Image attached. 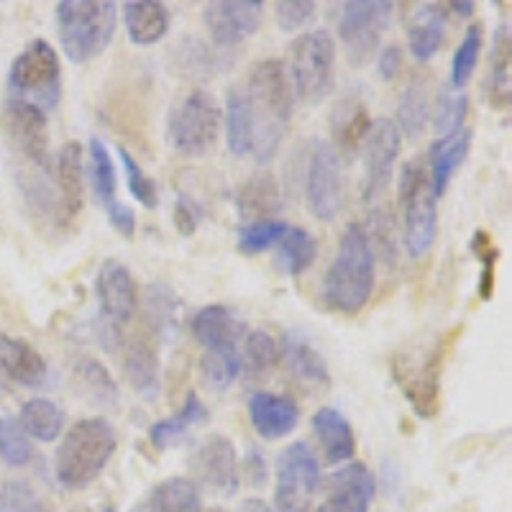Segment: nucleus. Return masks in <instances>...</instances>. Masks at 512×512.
<instances>
[{"label":"nucleus","mask_w":512,"mask_h":512,"mask_svg":"<svg viewBox=\"0 0 512 512\" xmlns=\"http://www.w3.org/2000/svg\"><path fill=\"white\" fill-rule=\"evenodd\" d=\"M239 88L251 128V157L264 164L280 152L290 128L295 95L287 80L285 64L277 59L256 62Z\"/></svg>","instance_id":"f257e3e1"},{"label":"nucleus","mask_w":512,"mask_h":512,"mask_svg":"<svg viewBox=\"0 0 512 512\" xmlns=\"http://www.w3.org/2000/svg\"><path fill=\"white\" fill-rule=\"evenodd\" d=\"M374 251L369 246L367 228L349 223L341 233L336 256L323 280V305L331 313L356 315L364 310L374 290Z\"/></svg>","instance_id":"f03ea898"},{"label":"nucleus","mask_w":512,"mask_h":512,"mask_svg":"<svg viewBox=\"0 0 512 512\" xmlns=\"http://www.w3.org/2000/svg\"><path fill=\"white\" fill-rule=\"evenodd\" d=\"M118 448L116 428L105 418H82L72 425L57 448L59 484L64 489H85L103 474Z\"/></svg>","instance_id":"7ed1b4c3"},{"label":"nucleus","mask_w":512,"mask_h":512,"mask_svg":"<svg viewBox=\"0 0 512 512\" xmlns=\"http://www.w3.org/2000/svg\"><path fill=\"white\" fill-rule=\"evenodd\" d=\"M118 26V6L111 0H62L57 3V31L67 59L85 64L111 47Z\"/></svg>","instance_id":"20e7f679"},{"label":"nucleus","mask_w":512,"mask_h":512,"mask_svg":"<svg viewBox=\"0 0 512 512\" xmlns=\"http://www.w3.org/2000/svg\"><path fill=\"white\" fill-rule=\"evenodd\" d=\"M397 203H400L402 244L413 259L431 251L438 233V198L433 192L428 169L418 162H408L397 182Z\"/></svg>","instance_id":"39448f33"},{"label":"nucleus","mask_w":512,"mask_h":512,"mask_svg":"<svg viewBox=\"0 0 512 512\" xmlns=\"http://www.w3.org/2000/svg\"><path fill=\"white\" fill-rule=\"evenodd\" d=\"M287 80L292 95L308 105L326 100L336 82V41L326 29H313L297 36L290 44Z\"/></svg>","instance_id":"423d86ee"},{"label":"nucleus","mask_w":512,"mask_h":512,"mask_svg":"<svg viewBox=\"0 0 512 512\" xmlns=\"http://www.w3.org/2000/svg\"><path fill=\"white\" fill-rule=\"evenodd\" d=\"M13 98L26 100L41 111H54L62 100V67L47 39H34L13 59L8 70Z\"/></svg>","instance_id":"0eeeda50"},{"label":"nucleus","mask_w":512,"mask_h":512,"mask_svg":"<svg viewBox=\"0 0 512 512\" xmlns=\"http://www.w3.org/2000/svg\"><path fill=\"white\" fill-rule=\"evenodd\" d=\"M221 118V108L208 90H192L169 111V144L182 157H203L216 146Z\"/></svg>","instance_id":"6e6552de"},{"label":"nucleus","mask_w":512,"mask_h":512,"mask_svg":"<svg viewBox=\"0 0 512 512\" xmlns=\"http://www.w3.org/2000/svg\"><path fill=\"white\" fill-rule=\"evenodd\" d=\"M392 3L387 0H351L341 6L338 39L346 49L351 67H364L379 49L384 31L390 26Z\"/></svg>","instance_id":"1a4fd4ad"},{"label":"nucleus","mask_w":512,"mask_h":512,"mask_svg":"<svg viewBox=\"0 0 512 512\" xmlns=\"http://www.w3.org/2000/svg\"><path fill=\"white\" fill-rule=\"evenodd\" d=\"M320 489V464L305 441H295L277 456L274 505L280 512H310Z\"/></svg>","instance_id":"9d476101"},{"label":"nucleus","mask_w":512,"mask_h":512,"mask_svg":"<svg viewBox=\"0 0 512 512\" xmlns=\"http://www.w3.org/2000/svg\"><path fill=\"white\" fill-rule=\"evenodd\" d=\"M305 200L318 221H333L346 200L344 159L331 141H315L310 152L308 175H305Z\"/></svg>","instance_id":"9b49d317"},{"label":"nucleus","mask_w":512,"mask_h":512,"mask_svg":"<svg viewBox=\"0 0 512 512\" xmlns=\"http://www.w3.org/2000/svg\"><path fill=\"white\" fill-rule=\"evenodd\" d=\"M0 128L16 154L34 164L36 169L52 175V157H49V123L47 113L26 103V100H6L0 111Z\"/></svg>","instance_id":"f8f14e48"},{"label":"nucleus","mask_w":512,"mask_h":512,"mask_svg":"<svg viewBox=\"0 0 512 512\" xmlns=\"http://www.w3.org/2000/svg\"><path fill=\"white\" fill-rule=\"evenodd\" d=\"M361 152H364V187H361V195H364V203L374 208L387 192V187H390L392 169H395L397 157L402 152V134L395 121H390V118L372 121L367 139L361 144Z\"/></svg>","instance_id":"ddd939ff"},{"label":"nucleus","mask_w":512,"mask_h":512,"mask_svg":"<svg viewBox=\"0 0 512 512\" xmlns=\"http://www.w3.org/2000/svg\"><path fill=\"white\" fill-rule=\"evenodd\" d=\"M192 479L216 495H233L241 487V464L231 438L213 433L190 456ZM195 484V487H198Z\"/></svg>","instance_id":"4468645a"},{"label":"nucleus","mask_w":512,"mask_h":512,"mask_svg":"<svg viewBox=\"0 0 512 512\" xmlns=\"http://www.w3.org/2000/svg\"><path fill=\"white\" fill-rule=\"evenodd\" d=\"M264 3L259 0H216L203 8V24L218 49L239 47L262 26Z\"/></svg>","instance_id":"2eb2a0df"},{"label":"nucleus","mask_w":512,"mask_h":512,"mask_svg":"<svg viewBox=\"0 0 512 512\" xmlns=\"http://www.w3.org/2000/svg\"><path fill=\"white\" fill-rule=\"evenodd\" d=\"M95 297H98V320L116 328L128 323L139 305V287L131 269L118 259H105L95 277Z\"/></svg>","instance_id":"dca6fc26"},{"label":"nucleus","mask_w":512,"mask_h":512,"mask_svg":"<svg viewBox=\"0 0 512 512\" xmlns=\"http://www.w3.org/2000/svg\"><path fill=\"white\" fill-rule=\"evenodd\" d=\"M448 354V336H443L428 354L423 356L420 367L408 372H395L397 382L402 384V392L413 405L418 418L431 420L438 413V397H441V374L443 361Z\"/></svg>","instance_id":"f3484780"},{"label":"nucleus","mask_w":512,"mask_h":512,"mask_svg":"<svg viewBox=\"0 0 512 512\" xmlns=\"http://www.w3.org/2000/svg\"><path fill=\"white\" fill-rule=\"evenodd\" d=\"M377 492L374 474L361 461H346L328 479V497L320 505L323 512H369Z\"/></svg>","instance_id":"a211bd4d"},{"label":"nucleus","mask_w":512,"mask_h":512,"mask_svg":"<svg viewBox=\"0 0 512 512\" xmlns=\"http://www.w3.org/2000/svg\"><path fill=\"white\" fill-rule=\"evenodd\" d=\"M123 374L128 387L144 402H154L162 392V364H159V344L149 333L128 338L123 346Z\"/></svg>","instance_id":"6ab92c4d"},{"label":"nucleus","mask_w":512,"mask_h":512,"mask_svg":"<svg viewBox=\"0 0 512 512\" xmlns=\"http://www.w3.org/2000/svg\"><path fill=\"white\" fill-rule=\"evenodd\" d=\"M49 364L24 338L0 333V387H26L34 390L47 384Z\"/></svg>","instance_id":"aec40b11"},{"label":"nucleus","mask_w":512,"mask_h":512,"mask_svg":"<svg viewBox=\"0 0 512 512\" xmlns=\"http://www.w3.org/2000/svg\"><path fill=\"white\" fill-rule=\"evenodd\" d=\"M57 180H54V192H57V223L70 226L82 213L85 205V167H82V144L67 141L57 154Z\"/></svg>","instance_id":"412c9836"},{"label":"nucleus","mask_w":512,"mask_h":512,"mask_svg":"<svg viewBox=\"0 0 512 512\" xmlns=\"http://www.w3.org/2000/svg\"><path fill=\"white\" fill-rule=\"evenodd\" d=\"M249 418L256 436L264 441H280L287 438L300 423L297 402L274 392H254L249 397Z\"/></svg>","instance_id":"4be33fe9"},{"label":"nucleus","mask_w":512,"mask_h":512,"mask_svg":"<svg viewBox=\"0 0 512 512\" xmlns=\"http://www.w3.org/2000/svg\"><path fill=\"white\" fill-rule=\"evenodd\" d=\"M192 336L203 346V351L218 349H239L246 338V323L233 315L226 305H205L195 313L190 323Z\"/></svg>","instance_id":"5701e85b"},{"label":"nucleus","mask_w":512,"mask_h":512,"mask_svg":"<svg viewBox=\"0 0 512 512\" xmlns=\"http://www.w3.org/2000/svg\"><path fill=\"white\" fill-rule=\"evenodd\" d=\"M369 126H372V118H369V108L364 100L356 98V95L338 100L331 113V146L338 152V157L344 162L354 159V154L367 139Z\"/></svg>","instance_id":"b1692460"},{"label":"nucleus","mask_w":512,"mask_h":512,"mask_svg":"<svg viewBox=\"0 0 512 512\" xmlns=\"http://www.w3.org/2000/svg\"><path fill=\"white\" fill-rule=\"evenodd\" d=\"M180 310L182 303L177 292L169 285L154 282L144 290V303H141V313H144L146 333L157 341V344H172L180 333Z\"/></svg>","instance_id":"393cba45"},{"label":"nucleus","mask_w":512,"mask_h":512,"mask_svg":"<svg viewBox=\"0 0 512 512\" xmlns=\"http://www.w3.org/2000/svg\"><path fill=\"white\" fill-rule=\"evenodd\" d=\"M446 18L448 8L443 3H420L410 13L408 21V44L410 54L418 62H428L438 54L446 36Z\"/></svg>","instance_id":"a878e982"},{"label":"nucleus","mask_w":512,"mask_h":512,"mask_svg":"<svg viewBox=\"0 0 512 512\" xmlns=\"http://www.w3.org/2000/svg\"><path fill=\"white\" fill-rule=\"evenodd\" d=\"M313 433L323 448V459L328 464H346L356 454V436L349 420L336 408H320L313 415Z\"/></svg>","instance_id":"bb28decb"},{"label":"nucleus","mask_w":512,"mask_h":512,"mask_svg":"<svg viewBox=\"0 0 512 512\" xmlns=\"http://www.w3.org/2000/svg\"><path fill=\"white\" fill-rule=\"evenodd\" d=\"M469 149H472V131L469 128H461V131L451 136H441V139H436L428 146V164H431L428 180H431L436 198H441L443 192H446L448 182H451L456 169L464 164Z\"/></svg>","instance_id":"cd10ccee"},{"label":"nucleus","mask_w":512,"mask_h":512,"mask_svg":"<svg viewBox=\"0 0 512 512\" xmlns=\"http://www.w3.org/2000/svg\"><path fill=\"white\" fill-rule=\"evenodd\" d=\"M123 24L136 47H152L169 31V11L157 0H128L123 3Z\"/></svg>","instance_id":"c85d7f7f"},{"label":"nucleus","mask_w":512,"mask_h":512,"mask_svg":"<svg viewBox=\"0 0 512 512\" xmlns=\"http://www.w3.org/2000/svg\"><path fill=\"white\" fill-rule=\"evenodd\" d=\"M72 384L90 405L118 408L121 390H118L116 379L111 377L108 367L93 356H77L75 364H72Z\"/></svg>","instance_id":"c756f323"},{"label":"nucleus","mask_w":512,"mask_h":512,"mask_svg":"<svg viewBox=\"0 0 512 512\" xmlns=\"http://www.w3.org/2000/svg\"><path fill=\"white\" fill-rule=\"evenodd\" d=\"M428 121H431V80L423 70H418L410 77L408 88L402 90L395 126L400 128L402 136L418 139L428 128Z\"/></svg>","instance_id":"7c9ffc66"},{"label":"nucleus","mask_w":512,"mask_h":512,"mask_svg":"<svg viewBox=\"0 0 512 512\" xmlns=\"http://www.w3.org/2000/svg\"><path fill=\"white\" fill-rule=\"evenodd\" d=\"M236 208L246 223L274 218L282 210V192L272 172H256L236 192Z\"/></svg>","instance_id":"2f4dec72"},{"label":"nucleus","mask_w":512,"mask_h":512,"mask_svg":"<svg viewBox=\"0 0 512 512\" xmlns=\"http://www.w3.org/2000/svg\"><path fill=\"white\" fill-rule=\"evenodd\" d=\"M134 512H203V502L192 479L169 477L149 489V495L139 500Z\"/></svg>","instance_id":"473e14b6"},{"label":"nucleus","mask_w":512,"mask_h":512,"mask_svg":"<svg viewBox=\"0 0 512 512\" xmlns=\"http://www.w3.org/2000/svg\"><path fill=\"white\" fill-rule=\"evenodd\" d=\"M280 361H285L287 372H290L297 382L318 384V387L331 384V374H328L323 356L310 346V341H305V338L297 336V333H285V336H282Z\"/></svg>","instance_id":"72a5a7b5"},{"label":"nucleus","mask_w":512,"mask_h":512,"mask_svg":"<svg viewBox=\"0 0 512 512\" xmlns=\"http://www.w3.org/2000/svg\"><path fill=\"white\" fill-rule=\"evenodd\" d=\"M208 420V408L203 405V400L198 397V392H187L182 408L169 418L157 420V423L149 428V441L157 451H167V448L177 446L187 433L195 428V425L205 423Z\"/></svg>","instance_id":"f704fd0d"},{"label":"nucleus","mask_w":512,"mask_h":512,"mask_svg":"<svg viewBox=\"0 0 512 512\" xmlns=\"http://www.w3.org/2000/svg\"><path fill=\"white\" fill-rule=\"evenodd\" d=\"M16 420L29 438H36L41 443H52L62 433L64 413L57 402L49 400V397H34V400L21 405V413H18Z\"/></svg>","instance_id":"c9c22d12"},{"label":"nucleus","mask_w":512,"mask_h":512,"mask_svg":"<svg viewBox=\"0 0 512 512\" xmlns=\"http://www.w3.org/2000/svg\"><path fill=\"white\" fill-rule=\"evenodd\" d=\"M489 103L500 111L510 105V31L505 24L495 31L489 54Z\"/></svg>","instance_id":"e433bc0d"},{"label":"nucleus","mask_w":512,"mask_h":512,"mask_svg":"<svg viewBox=\"0 0 512 512\" xmlns=\"http://www.w3.org/2000/svg\"><path fill=\"white\" fill-rule=\"evenodd\" d=\"M280 364V344L267 331H251L244 338V354H241V372H246L249 382H259L274 372Z\"/></svg>","instance_id":"4c0bfd02"},{"label":"nucleus","mask_w":512,"mask_h":512,"mask_svg":"<svg viewBox=\"0 0 512 512\" xmlns=\"http://www.w3.org/2000/svg\"><path fill=\"white\" fill-rule=\"evenodd\" d=\"M88 157H90V185H93L95 198H98L100 205L108 208L111 203H116V192H118L116 164H113L108 146H105L103 139H98V136L90 139Z\"/></svg>","instance_id":"58836bf2"},{"label":"nucleus","mask_w":512,"mask_h":512,"mask_svg":"<svg viewBox=\"0 0 512 512\" xmlns=\"http://www.w3.org/2000/svg\"><path fill=\"white\" fill-rule=\"evenodd\" d=\"M315 256H318V244L305 228L290 226L287 233L280 239V267L290 277H300L313 267Z\"/></svg>","instance_id":"ea45409f"},{"label":"nucleus","mask_w":512,"mask_h":512,"mask_svg":"<svg viewBox=\"0 0 512 512\" xmlns=\"http://www.w3.org/2000/svg\"><path fill=\"white\" fill-rule=\"evenodd\" d=\"M241 374V351L239 349H218L203 351L200 359V377L210 390H226Z\"/></svg>","instance_id":"a19ab883"},{"label":"nucleus","mask_w":512,"mask_h":512,"mask_svg":"<svg viewBox=\"0 0 512 512\" xmlns=\"http://www.w3.org/2000/svg\"><path fill=\"white\" fill-rule=\"evenodd\" d=\"M466 116H469V95L464 90L443 88L436 95V105H433V128L441 136H451L464 128Z\"/></svg>","instance_id":"79ce46f5"},{"label":"nucleus","mask_w":512,"mask_h":512,"mask_svg":"<svg viewBox=\"0 0 512 512\" xmlns=\"http://www.w3.org/2000/svg\"><path fill=\"white\" fill-rule=\"evenodd\" d=\"M482 44H484V26L474 24L466 29L464 39L456 47L454 59H451V88L464 90V85L472 80L474 70H477L479 64V54H482Z\"/></svg>","instance_id":"37998d69"},{"label":"nucleus","mask_w":512,"mask_h":512,"mask_svg":"<svg viewBox=\"0 0 512 512\" xmlns=\"http://www.w3.org/2000/svg\"><path fill=\"white\" fill-rule=\"evenodd\" d=\"M369 246L374 256H382L387 267H395L397 262V226L392 218V210L387 205H374L372 216H369Z\"/></svg>","instance_id":"c03bdc74"},{"label":"nucleus","mask_w":512,"mask_h":512,"mask_svg":"<svg viewBox=\"0 0 512 512\" xmlns=\"http://www.w3.org/2000/svg\"><path fill=\"white\" fill-rule=\"evenodd\" d=\"M226 141L236 157H249L251 154V128L246 118V105L241 88H231L226 100Z\"/></svg>","instance_id":"a18cd8bd"},{"label":"nucleus","mask_w":512,"mask_h":512,"mask_svg":"<svg viewBox=\"0 0 512 512\" xmlns=\"http://www.w3.org/2000/svg\"><path fill=\"white\" fill-rule=\"evenodd\" d=\"M287 223L280 218H264V221H251L239 228V251L246 256H256L262 251L280 244L287 233Z\"/></svg>","instance_id":"49530a36"},{"label":"nucleus","mask_w":512,"mask_h":512,"mask_svg":"<svg viewBox=\"0 0 512 512\" xmlns=\"http://www.w3.org/2000/svg\"><path fill=\"white\" fill-rule=\"evenodd\" d=\"M0 459L8 466H26L34 459V446L29 436L11 415H0Z\"/></svg>","instance_id":"de8ad7c7"},{"label":"nucleus","mask_w":512,"mask_h":512,"mask_svg":"<svg viewBox=\"0 0 512 512\" xmlns=\"http://www.w3.org/2000/svg\"><path fill=\"white\" fill-rule=\"evenodd\" d=\"M118 159L123 164V175H126V187L128 192L134 195L136 203H141L144 208L154 210L159 205V190H157V182L152 177L146 175L144 167L134 159V154L118 146Z\"/></svg>","instance_id":"09e8293b"},{"label":"nucleus","mask_w":512,"mask_h":512,"mask_svg":"<svg viewBox=\"0 0 512 512\" xmlns=\"http://www.w3.org/2000/svg\"><path fill=\"white\" fill-rule=\"evenodd\" d=\"M0 512H52V507L26 482H6L0 487Z\"/></svg>","instance_id":"8fccbe9b"},{"label":"nucleus","mask_w":512,"mask_h":512,"mask_svg":"<svg viewBox=\"0 0 512 512\" xmlns=\"http://www.w3.org/2000/svg\"><path fill=\"white\" fill-rule=\"evenodd\" d=\"M472 254L479 256V262H482V280H479V297L482 300H492L495 295V264H497V246L492 241L487 231H477L472 239Z\"/></svg>","instance_id":"3c124183"},{"label":"nucleus","mask_w":512,"mask_h":512,"mask_svg":"<svg viewBox=\"0 0 512 512\" xmlns=\"http://www.w3.org/2000/svg\"><path fill=\"white\" fill-rule=\"evenodd\" d=\"M315 11H318V6L313 0H280V3H274V21H277L280 31L295 34V31L313 24Z\"/></svg>","instance_id":"603ef678"},{"label":"nucleus","mask_w":512,"mask_h":512,"mask_svg":"<svg viewBox=\"0 0 512 512\" xmlns=\"http://www.w3.org/2000/svg\"><path fill=\"white\" fill-rule=\"evenodd\" d=\"M200 218H203V210H200V205L195 203L190 195L180 192V195L175 198V208H172V221H175L177 233H180V236H185V239L195 236V231H198V226H200Z\"/></svg>","instance_id":"864d4df0"},{"label":"nucleus","mask_w":512,"mask_h":512,"mask_svg":"<svg viewBox=\"0 0 512 512\" xmlns=\"http://www.w3.org/2000/svg\"><path fill=\"white\" fill-rule=\"evenodd\" d=\"M105 213H108V223L113 226V231H118L126 241L134 239L136 233V216L134 210L128 208V205L123 203H111L108 208H105Z\"/></svg>","instance_id":"5fc2aeb1"},{"label":"nucleus","mask_w":512,"mask_h":512,"mask_svg":"<svg viewBox=\"0 0 512 512\" xmlns=\"http://www.w3.org/2000/svg\"><path fill=\"white\" fill-rule=\"evenodd\" d=\"M244 472H246V482L254 484V487H262L267 482V459L259 448H249L246 451L244 459Z\"/></svg>","instance_id":"6e6d98bb"},{"label":"nucleus","mask_w":512,"mask_h":512,"mask_svg":"<svg viewBox=\"0 0 512 512\" xmlns=\"http://www.w3.org/2000/svg\"><path fill=\"white\" fill-rule=\"evenodd\" d=\"M377 70L382 80H395L402 70V49L395 47V44H392V47H384L382 52H379Z\"/></svg>","instance_id":"4d7b16f0"},{"label":"nucleus","mask_w":512,"mask_h":512,"mask_svg":"<svg viewBox=\"0 0 512 512\" xmlns=\"http://www.w3.org/2000/svg\"><path fill=\"white\" fill-rule=\"evenodd\" d=\"M446 8H448V11L459 13V16H464V18L474 16V11H477V6H474V3H459V0H454V3H448Z\"/></svg>","instance_id":"13d9d810"},{"label":"nucleus","mask_w":512,"mask_h":512,"mask_svg":"<svg viewBox=\"0 0 512 512\" xmlns=\"http://www.w3.org/2000/svg\"><path fill=\"white\" fill-rule=\"evenodd\" d=\"M239 512H272V510H269L267 502H262V500H246L244 507H241Z\"/></svg>","instance_id":"bf43d9fd"},{"label":"nucleus","mask_w":512,"mask_h":512,"mask_svg":"<svg viewBox=\"0 0 512 512\" xmlns=\"http://www.w3.org/2000/svg\"><path fill=\"white\" fill-rule=\"evenodd\" d=\"M100 512H116V510H113V507H103V510H100Z\"/></svg>","instance_id":"052dcab7"}]
</instances>
